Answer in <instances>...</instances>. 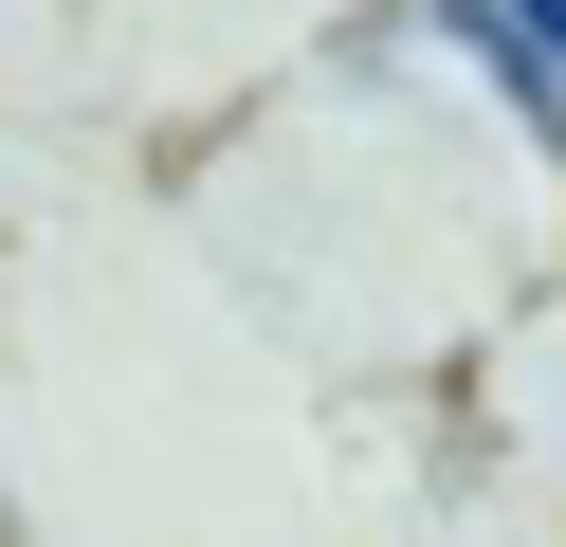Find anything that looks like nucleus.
I'll return each instance as SVG.
<instances>
[{"mask_svg":"<svg viewBox=\"0 0 566 547\" xmlns=\"http://www.w3.org/2000/svg\"><path fill=\"white\" fill-rule=\"evenodd\" d=\"M475 19H493V36H530V55L566 73V0H475Z\"/></svg>","mask_w":566,"mask_h":547,"instance_id":"1","label":"nucleus"}]
</instances>
